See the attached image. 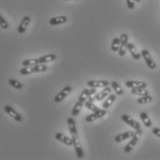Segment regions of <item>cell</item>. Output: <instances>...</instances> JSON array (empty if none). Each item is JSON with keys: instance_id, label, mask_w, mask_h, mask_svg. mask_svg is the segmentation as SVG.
I'll return each instance as SVG.
<instances>
[{"instance_id": "obj_1", "label": "cell", "mask_w": 160, "mask_h": 160, "mask_svg": "<svg viewBox=\"0 0 160 160\" xmlns=\"http://www.w3.org/2000/svg\"><path fill=\"white\" fill-rule=\"evenodd\" d=\"M68 126H69V132L71 135V139L73 141V146H78L81 145V142L78 135V130L76 127V122L73 118H68Z\"/></svg>"}, {"instance_id": "obj_2", "label": "cell", "mask_w": 160, "mask_h": 160, "mask_svg": "<svg viewBox=\"0 0 160 160\" xmlns=\"http://www.w3.org/2000/svg\"><path fill=\"white\" fill-rule=\"evenodd\" d=\"M47 70V67L46 64H37L34 66H31V67H24L20 70V73L22 75H30L32 73H36V72H45Z\"/></svg>"}, {"instance_id": "obj_3", "label": "cell", "mask_w": 160, "mask_h": 160, "mask_svg": "<svg viewBox=\"0 0 160 160\" xmlns=\"http://www.w3.org/2000/svg\"><path fill=\"white\" fill-rule=\"evenodd\" d=\"M120 39V46H119V49H118V55L120 57H124L126 52H127V46H128V40H129V36L127 33H122L119 36Z\"/></svg>"}, {"instance_id": "obj_4", "label": "cell", "mask_w": 160, "mask_h": 160, "mask_svg": "<svg viewBox=\"0 0 160 160\" xmlns=\"http://www.w3.org/2000/svg\"><path fill=\"white\" fill-rule=\"evenodd\" d=\"M141 55L143 58V59H144V61H145V63H146V65H147V67L149 69H154L157 68V64H156L155 60L153 59V58L151 57V55H150L148 50H146V49L142 50Z\"/></svg>"}, {"instance_id": "obj_5", "label": "cell", "mask_w": 160, "mask_h": 160, "mask_svg": "<svg viewBox=\"0 0 160 160\" xmlns=\"http://www.w3.org/2000/svg\"><path fill=\"white\" fill-rule=\"evenodd\" d=\"M121 119H122L123 122H125L126 124H128L129 126H131L132 129H134L135 132H142L140 123H139L138 121H136V120L132 119L130 116L125 114L122 115V116H121Z\"/></svg>"}, {"instance_id": "obj_6", "label": "cell", "mask_w": 160, "mask_h": 160, "mask_svg": "<svg viewBox=\"0 0 160 160\" xmlns=\"http://www.w3.org/2000/svg\"><path fill=\"white\" fill-rule=\"evenodd\" d=\"M88 87H92V88H104L107 86L110 85V82H108L106 80H92V81H88L86 82Z\"/></svg>"}, {"instance_id": "obj_7", "label": "cell", "mask_w": 160, "mask_h": 160, "mask_svg": "<svg viewBox=\"0 0 160 160\" xmlns=\"http://www.w3.org/2000/svg\"><path fill=\"white\" fill-rule=\"evenodd\" d=\"M4 110H5V112H6L7 114L9 115V116H10L13 119H15L17 122H22V115L20 114L19 112H17L12 107H10V106H5Z\"/></svg>"}, {"instance_id": "obj_8", "label": "cell", "mask_w": 160, "mask_h": 160, "mask_svg": "<svg viewBox=\"0 0 160 160\" xmlns=\"http://www.w3.org/2000/svg\"><path fill=\"white\" fill-rule=\"evenodd\" d=\"M140 136H141V134H139L136 132H134L133 136L131 138V140H130V142H128V144L124 147V152H125V153H130V152L132 151V149H133V148L135 147V145L137 144Z\"/></svg>"}, {"instance_id": "obj_9", "label": "cell", "mask_w": 160, "mask_h": 160, "mask_svg": "<svg viewBox=\"0 0 160 160\" xmlns=\"http://www.w3.org/2000/svg\"><path fill=\"white\" fill-rule=\"evenodd\" d=\"M70 92H71V87L70 86H66V87H64L61 91L59 92L56 96H55V102L56 103H60V102H62L68 95H69V93H70Z\"/></svg>"}, {"instance_id": "obj_10", "label": "cell", "mask_w": 160, "mask_h": 160, "mask_svg": "<svg viewBox=\"0 0 160 160\" xmlns=\"http://www.w3.org/2000/svg\"><path fill=\"white\" fill-rule=\"evenodd\" d=\"M106 114H107L106 109H104V108L103 109H98L97 111L93 112L92 114L88 115L85 118V121L86 122H92V121H94V120H96V119H98L100 118H103Z\"/></svg>"}, {"instance_id": "obj_11", "label": "cell", "mask_w": 160, "mask_h": 160, "mask_svg": "<svg viewBox=\"0 0 160 160\" xmlns=\"http://www.w3.org/2000/svg\"><path fill=\"white\" fill-rule=\"evenodd\" d=\"M55 138H56L58 141L61 142L62 143H64V144H66V145H68V146L73 145V141H72V139L70 137H69V136H67V135H65V134H63V133H61V132H57V133L55 134Z\"/></svg>"}, {"instance_id": "obj_12", "label": "cell", "mask_w": 160, "mask_h": 160, "mask_svg": "<svg viewBox=\"0 0 160 160\" xmlns=\"http://www.w3.org/2000/svg\"><path fill=\"white\" fill-rule=\"evenodd\" d=\"M111 93V89H110V86H107V87H104L103 90L101 92H99L98 93H95V96H94V100L95 101H102L104 98L108 97L109 94Z\"/></svg>"}, {"instance_id": "obj_13", "label": "cell", "mask_w": 160, "mask_h": 160, "mask_svg": "<svg viewBox=\"0 0 160 160\" xmlns=\"http://www.w3.org/2000/svg\"><path fill=\"white\" fill-rule=\"evenodd\" d=\"M96 93V88H92V87H89L87 89H83V91L81 92L80 96H79V99L80 100H82V101H86L88 97H90L92 95L95 94Z\"/></svg>"}, {"instance_id": "obj_14", "label": "cell", "mask_w": 160, "mask_h": 160, "mask_svg": "<svg viewBox=\"0 0 160 160\" xmlns=\"http://www.w3.org/2000/svg\"><path fill=\"white\" fill-rule=\"evenodd\" d=\"M31 22V17L30 16H24L22 20V22L20 23L18 27V32L19 33H24Z\"/></svg>"}, {"instance_id": "obj_15", "label": "cell", "mask_w": 160, "mask_h": 160, "mask_svg": "<svg viewBox=\"0 0 160 160\" xmlns=\"http://www.w3.org/2000/svg\"><path fill=\"white\" fill-rule=\"evenodd\" d=\"M125 85L129 88H146L147 83L143 82H138V81H127L125 82Z\"/></svg>"}, {"instance_id": "obj_16", "label": "cell", "mask_w": 160, "mask_h": 160, "mask_svg": "<svg viewBox=\"0 0 160 160\" xmlns=\"http://www.w3.org/2000/svg\"><path fill=\"white\" fill-rule=\"evenodd\" d=\"M127 50L131 53L132 57L135 59V60H139L142 57L141 53H139L137 50V48L135 47V46L132 44V43H128V46H127Z\"/></svg>"}, {"instance_id": "obj_17", "label": "cell", "mask_w": 160, "mask_h": 160, "mask_svg": "<svg viewBox=\"0 0 160 160\" xmlns=\"http://www.w3.org/2000/svg\"><path fill=\"white\" fill-rule=\"evenodd\" d=\"M134 132H132V131H128V132H125L123 133H120V134H118L117 136H115V142H121L127 139H130L133 136Z\"/></svg>"}, {"instance_id": "obj_18", "label": "cell", "mask_w": 160, "mask_h": 160, "mask_svg": "<svg viewBox=\"0 0 160 160\" xmlns=\"http://www.w3.org/2000/svg\"><path fill=\"white\" fill-rule=\"evenodd\" d=\"M68 22V18L66 16H58V17H54L52 19L49 20V24L56 26V25H60V24H64Z\"/></svg>"}, {"instance_id": "obj_19", "label": "cell", "mask_w": 160, "mask_h": 160, "mask_svg": "<svg viewBox=\"0 0 160 160\" xmlns=\"http://www.w3.org/2000/svg\"><path fill=\"white\" fill-rule=\"evenodd\" d=\"M83 106H84V101L78 99V101L75 103V105H74V107H73V108H72L71 115H72L73 117H77L78 115L80 114V112H81V110H82V108Z\"/></svg>"}, {"instance_id": "obj_20", "label": "cell", "mask_w": 160, "mask_h": 160, "mask_svg": "<svg viewBox=\"0 0 160 160\" xmlns=\"http://www.w3.org/2000/svg\"><path fill=\"white\" fill-rule=\"evenodd\" d=\"M57 59V55L55 54H48V55H45L41 58H38L39 60V63L41 64H46L48 62H51V61H54Z\"/></svg>"}, {"instance_id": "obj_21", "label": "cell", "mask_w": 160, "mask_h": 160, "mask_svg": "<svg viewBox=\"0 0 160 160\" xmlns=\"http://www.w3.org/2000/svg\"><path fill=\"white\" fill-rule=\"evenodd\" d=\"M116 98H117V96H116V94L114 93H110L108 96V98H107V100L103 103V105H102V108H104V109H108L113 103L115 102V100H116Z\"/></svg>"}, {"instance_id": "obj_22", "label": "cell", "mask_w": 160, "mask_h": 160, "mask_svg": "<svg viewBox=\"0 0 160 160\" xmlns=\"http://www.w3.org/2000/svg\"><path fill=\"white\" fill-rule=\"evenodd\" d=\"M140 118H141V119H142V123H143V125L145 127H147V128L152 127V121H151L150 118L148 117V115L146 114L145 112H141L140 113Z\"/></svg>"}, {"instance_id": "obj_23", "label": "cell", "mask_w": 160, "mask_h": 160, "mask_svg": "<svg viewBox=\"0 0 160 160\" xmlns=\"http://www.w3.org/2000/svg\"><path fill=\"white\" fill-rule=\"evenodd\" d=\"M110 85H111L112 89H113L115 91V92H116V94H118V95H122V94L124 93V91H123L122 87H121L120 84L118 83L117 82H115V81L111 82H110Z\"/></svg>"}, {"instance_id": "obj_24", "label": "cell", "mask_w": 160, "mask_h": 160, "mask_svg": "<svg viewBox=\"0 0 160 160\" xmlns=\"http://www.w3.org/2000/svg\"><path fill=\"white\" fill-rule=\"evenodd\" d=\"M153 101V97L150 95V94H147V95H143V96H141L140 98L137 99V103L140 105H146V104H149Z\"/></svg>"}, {"instance_id": "obj_25", "label": "cell", "mask_w": 160, "mask_h": 160, "mask_svg": "<svg viewBox=\"0 0 160 160\" xmlns=\"http://www.w3.org/2000/svg\"><path fill=\"white\" fill-rule=\"evenodd\" d=\"M132 93L135 94V95L143 96V95L149 94V92H148V90H146V88H132Z\"/></svg>"}, {"instance_id": "obj_26", "label": "cell", "mask_w": 160, "mask_h": 160, "mask_svg": "<svg viewBox=\"0 0 160 160\" xmlns=\"http://www.w3.org/2000/svg\"><path fill=\"white\" fill-rule=\"evenodd\" d=\"M39 64V60L38 58H31V59H25L22 62V65L23 67H31V66H34Z\"/></svg>"}, {"instance_id": "obj_27", "label": "cell", "mask_w": 160, "mask_h": 160, "mask_svg": "<svg viewBox=\"0 0 160 160\" xmlns=\"http://www.w3.org/2000/svg\"><path fill=\"white\" fill-rule=\"evenodd\" d=\"M8 83H9L10 86H12L13 88H15V89H17V90H21V89H22L23 87L22 82H20L17 81V80H14V79H9V80H8Z\"/></svg>"}, {"instance_id": "obj_28", "label": "cell", "mask_w": 160, "mask_h": 160, "mask_svg": "<svg viewBox=\"0 0 160 160\" xmlns=\"http://www.w3.org/2000/svg\"><path fill=\"white\" fill-rule=\"evenodd\" d=\"M119 46H120V39L119 37H115L111 43V50L113 52H118L119 49Z\"/></svg>"}, {"instance_id": "obj_29", "label": "cell", "mask_w": 160, "mask_h": 160, "mask_svg": "<svg viewBox=\"0 0 160 160\" xmlns=\"http://www.w3.org/2000/svg\"><path fill=\"white\" fill-rule=\"evenodd\" d=\"M84 106H85L86 108H88L89 110H91L92 112H95V111H97L98 109H100L99 108H97V107L93 104V102L89 101V100H86V101L84 102Z\"/></svg>"}, {"instance_id": "obj_30", "label": "cell", "mask_w": 160, "mask_h": 160, "mask_svg": "<svg viewBox=\"0 0 160 160\" xmlns=\"http://www.w3.org/2000/svg\"><path fill=\"white\" fill-rule=\"evenodd\" d=\"M74 149H75V153H76V156L78 158H83V150H82V145H78V146H74Z\"/></svg>"}, {"instance_id": "obj_31", "label": "cell", "mask_w": 160, "mask_h": 160, "mask_svg": "<svg viewBox=\"0 0 160 160\" xmlns=\"http://www.w3.org/2000/svg\"><path fill=\"white\" fill-rule=\"evenodd\" d=\"M8 22L6 21V19L2 16V14L0 13V27L2 28V29H4V30H6V29H8Z\"/></svg>"}, {"instance_id": "obj_32", "label": "cell", "mask_w": 160, "mask_h": 160, "mask_svg": "<svg viewBox=\"0 0 160 160\" xmlns=\"http://www.w3.org/2000/svg\"><path fill=\"white\" fill-rule=\"evenodd\" d=\"M126 2H127L128 8H130V9H133L134 8V2L132 0H126Z\"/></svg>"}, {"instance_id": "obj_33", "label": "cell", "mask_w": 160, "mask_h": 160, "mask_svg": "<svg viewBox=\"0 0 160 160\" xmlns=\"http://www.w3.org/2000/svg\"><path fill=\"white\" fill-rule=\"evenodd\" d=\"M152 132L156 135V136H158V138H160V129L159 128H154L153 130H152Z\"/></svg>"}, {"instance_id": "obj_34", "label": "cell", "mask_w": 160, "mask_h": 160, "mask_svg": "<svg viewBox=\"0 0 160 160\" xmlns=\"http://www.w3.org/2000/svg\"><path fill=\"white\" fill-rule=\"evenodd\" d=\"M134 1H135V2H137V3H140V2H141L142 0H134Z\"/></svg>"}, {"instance_id": "obj_35", "label": "cell", "mask_w": 160, "mask_h": 160, "mask_svg": "<svg viewBox=\"0 0 160 160\" xmlns=\"http://www.w3.org/2000/svg\"><path fill=\"white\" fill-rule=\"evenodd\" d=\"M64 1H70V0H64Z\"/></svg>"}]
</instances>
